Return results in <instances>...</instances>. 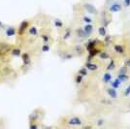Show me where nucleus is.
<instances>
[{"mask_svg": "<svg viewBox=\"0 0 130 129\" xmlns=\"http://www.w3.org/2000/svg\"><path fill=\"white\" fill-rule=\"evenodd\" d=\"M18 32V24H7L0 30V36L8 41H15Z\"/></svg>", "mask_w": 130, "mask_h": 129, "instance_id": "0eeeda50", "label": "nucleus"}, {"mask_svg": "<svg viewBox=\"0 0 130 129\" xmlns=\"http://www.w3.org/2000/svg\"><path fill=\"white\" fill-rule=\"evenodd\" d=\"M21 73L14 64L0 66V85L13 86L19 81Z\"/></svg>", "mask_w": 130, "mask_h": 129, "instance_id": "f257e3e1", "label": "nucleus"}, {"mask_svg": "<svg viewBox=\"0 0 130 129\" xmlns=\"http://www.w3.org/2000/svg\"><path fill=\"white\" fill-rule=\"evenodd\" d=\"M84 66L89 71V73H94V72L99 70V68H100L99 64L96 63V62H94L93 60H87Z\"/></svg>", "mask_w": 130, "mask_h": 129, "instance_id": "f8f14e48", "label": "nucleus"}, {"mask_svg": "<svg viewBox=\"0 0 130 129\" xmlns=\"http://www.w3.org/2000/svg\"><path fill=\"white\" fill-rule=\"evenodd\" d=\"M87 121V119L82 117V116H77V115H68L61 117L59 119V126L60 127H67V128H77L85 125V123Z\"/></svg>", "mask_w": 130, "mask_h": 129, "instance_id": "7ed1b4c3", "label": "nucleus"}, {"mask_svg": "<svg viewBox=\"0 0 130 129\" xmlns=\"http://www.w3.org/2000/svg\"><path fill=\"white\" fill-rule=\"evenodd\" d=\"M73 11H74V13L88 14V15H91L93 17L98 16V14H99V11L96 9V7L87 0H83L81 2L75 4L73 6Z\"/></svg>", "mask_w": 130, "mask_h": 129, "instance_id": "39448f33", "label": "nucleus"}, {"mask_svg": "<svg viewBox=\"0 0 130 129\" xmlns=\"http://www.w3.org/2000/svg\"><path fill=\"white\" fill-rule=\"evenodd\" d=\"M51 21H52V25H53V27L55 28L57 31L62 30L66 26V23L62 20L58 19V18H51Z\"/></svg>", "mask_w": 130, "mask_h": 129, "instance_id": "9d476101", "label": "nucleus"}, {"mask_svg": "<svg viewBox=\"0 0 130 129\" xmlns=\"http://www.w3.org/2000/svg\"><path fill=\"white\" fill-rule=\"evenodd\" d=\"M121 84H122V81L119 80L118 77L115 79L114 81L110 82V86H111V87H113V88H115V89H119V87H120V86H121Z\"/></svg>", "mask_w": 130, "mask_h": 129, "instance_id": "f3484780", "label": "nucleus"}, {"mask_svg": "<svg viewBox=\"0 0 130 129\" xmlns=\"http://www.w3.org/2000/svg\"><path fill=\"white\" fill-rule=\"evenodd\" d=\"M123 95H124L125 97L129 96V95H130V85L124 89V91H123Z\"/></svg>", "mask_w": 130, "mask_h": 129, "instance_id": "a878e982", "label": "nucleus"}, {"mask_svg": "<svg viewBox=\"0 0 130 129\" xmlns=\"http://www.w3.org/2000/svg\"><path fill=\"white\" fill-rule=\"evenodd\" d=\"M107 94H108L109 97L112 98V99H117V98H118V91H117V89H115L113 87L107 88Z\"/></svg>", "mask_w": 130, "mask_h": 129, "instance_id": "a211bd4d", "label": "nucleus"}, {"mask_svg": "<svg viewBox=\"0 0 130 129\" xmlns=\"http://www.w3.org/2000/svg\"><path fill=\"white\" fill-rule=\"evenodd\" d=\"M14 44V41H8L0 36V66L14 64L15 58L12 54Z\"/></svg>", "mask_w": 130, "mask_h": 129, "instance_id": "f03ea898", "label": "nucleus"}, {"mask_svg": "<svg viewBox=\"0 0 130 129\" xmlns=\"http://www.w3.org/2000/svg\"><path fill=\"white\" fill-rule=\"evenodd\" d=\"M126 64H127V66L130 68V58H128V60H126Z\"/></svg>", "mask_w": 130, "mask_h": 129, "instance_id": "c85d7f7f", "label": "nucleus"}, {"mask_svg": "<svg viewBox=\"0 0 130 129\" xmlns=\"http://www.w3.org/2000/svg\"><path fill=\"white\" fill-rule=\"evenodd\" d=\"M87 78H85V77H83L82 75H80V74H78V73H76L75 74V77H74V82H75V84H76V86H82L85 82H86V80H87Z\"/></svg>", "mask_w": 130, "mask_h": 129, "instance_id": "2eb2a0df", "label": "nucleus"}, {"mask_svg": "<svg viewBox=\"0 0 130 129\" xmlns=\"http://www.w3.org/2000/svg\"><path fill=\"white\" fill-rule=\"evenodd\" d=\"M108 9L110 13H119V12L121 11L122 5L119 2H118V1H114V2H111L110 3Z\"/></svg>", "mask_w": 130, "mask_h": 129, "instance_id": "ddd939ff", "label": "nucleus"}, {"mask_svg": "<svg viewBox=\"0 0 130 129\" xmlns=\"http://www.w3.org/2000/svg\"><path fill=\"white\" fill-rule=\"evenodd\" d=\"M8 124H9V121L6 118H3V117H0V129H4L8 127Z\"/></svg>", "mask_w": 130, "mask_h": 129, "instance_id": "4be33fe9", "label": "nucleus"}, {"mask_svg": "<svg viewBox=\"0 0 130 129\" xmlns=\"http://www.w3.org/2000/svg\"><path fill=\"white\" fill-rule=\"evenodd\" d=\"M5 25H6V23H4V22L0 20V30H1L2 28H4V26H5Z\"/></svg>", "mask_w": 130, "mask_h": 129, "instance_id": "cd10ccee", "label": "nucleus"}, {"mask_svg": "<svg viewBox=\"0 0 130 129\" xmlns=\"http://www.w3.org/2000/svg\"><path fill=\"white\" fill-rule=\"evenodd\" d=\"M46 117V112L43 108H35L31 113L28 115V127L30 129H37L44 127L43 120Z\"/></svg>", "mask_w": 130, "mask_h": 129, "instance_id": "20e7f679", "label": "nucleus"}, {"mask_svg": "<svg viewBox=\"0 0 130 129\" xmlns=\"http://www.w3.org/2000/svg\"><path fill=\"white\" fill-rule=\"evenodd\" d=\"M32 22V18L30 19H25V20H22L21 22L18 23V32H17V37L15 39V43H19L20 41H22L23 38L25 37L27 33V30L30 26Z\"/></svg>", "mask_w": 130, "mask_h": 129, "instance_id": "423d86ee", "label": "nucleus"}, {"mask_svg": "<svg viewBox=\"0 0 130 129\" xmlns=\"http://www.w3.org/2000/svg\"><path fill=\"white\" fill-rule=\"evenodd\" d=\"M70 48L75 57H84L87 54V49L84 44H71Z\"/></svg>", "mask_w": 130, "mask_h": 129, "instance_id": "1a4fd4ad", "label": "nucleus"}, {"mask_svg": "<svg viewBox=\"0 0 130 129\" xmlns=\"http://www.w3.org/2000/svg\"><path fill=\"white\" fill-rule=\"evenodd\" d=\"M112 79H113V75H112V73L110 71L105 72L102 75V82H103L104 84H110V82L112 81Z\"/></svg>", "mask_w": 130, "mask_h": 129, "instance_id": "dca6fc26", "label": "nucleus"}, {"mask_svg": "<svg viewBox=\"0 0 130 129\" xmlns=\"http://www.w3.org/2000/svg\"><path fill=\"white\" fill-rule=\"evenodd\" d=\"M82 28L84 29V31L87 33V35L88 37H91L93 35V33L95 32L96 29V25L95 23H88V24H81Z\"/></svg>", "mask_w": 130, "mask_h": 129, "instance_id": "9b49d317", "label": "nucleus"}, {"mask_svg": "<svg viewBox=\"0 0 130 129\" xmlns=\"http://www.w3.org/2000/svg\"><path fill=\"white\" fill-rule=\"evenodd\" d=\"M52 47H53V45H51V44L40 43L39 44V51H40L41 54H45V53L50 52Z\"/></svg>", "mask_w": 130, "mask_h": 129, "instance_id": "4468645a", "label": "nucleus"}, {"mask_svg": "<svg viewBox=\"0 0 130 129\" xmlns=\"http://www.w3.org/2000/svg\"><path fill=\"white\" fill-rule=\"evenodd\" d=\"M97 32H98V35H99V36H101V37L104 38L106 35H107V28H106L105 25L100 24V25L97 27Z\"/></svg>", "mask_w": 130, "mask_h": 129, "instance_id": "6ab92c4d", "label": "nucleus"}, {"mask_svg": "<svg viewBox=\"0 0 130 129\" xmlns=\"http://www.w3.org/2000/svg\"><path fill=\"white\" fill-rule=\"evenodd\" d=\"M77 73L80 74V75H82L83 77H85V78H88V77H89V71L87 70L85 66H83L82 68H80Z\"/></svg>", "mask_w": 130, "mask_h": 129, "instance_id": "412c9836", "label": "nucleus"}, {"mask_svg": "<svg viewBox=\"0 0 130 129\" xmlns=\"http://www.w3.org/2000/svg\"><path fill=\"white\" fill-rule=\"evenodd\" d=\"M114 50L117 54H124V52H125L123 47H122L121 45H119V44H118V45H116V46H115Z\"/></svg>", "mask_w": 130, "mask_h": 129, "instance_id": "5701e85b", "label": "nucleus"}, {"mask_svg": "<svg viewBox=\"0 0 130 129\" xmlns=\"http://www.w3.org/2000/svg\"><path fill=\"white\" fill-rule=\"evenodd\" d=\"M123 1H124L125 7H129L130 6V0H123Z\"/></svg>", "mask_w": 130, "mask_h": 129, "instance_id": "bb28decb", "label": "nucleus"}, {"mask_svg": "<svg viewBox=\"0 0 130 129\" xmlns=\"http://www.w3.org/2000/svg\"><path fill=\"white\" fill-rule=\"evenodd\" d=\"M98 57L101 59V60H105V59H108L109 57H110V54H109L107 52L101 51V53L98 54Z\"/></svg>", "mask_w": 130, "mask_h": 129, "instance_id": "b1692460", "label": "nucleus"}, {"mask_svg": "<svg viewBox=\"0 0 130 129\" xmlns=\"http://www.w3.org/2000/svg\"><path fill=\"white\" fill-rule=\"evenodd\" d=\"M115 68H116V62H115L114 60H111V61H110V63L107 65V68H106V70L110 71V72H111L112 70H114Z\"/></svg>", "mask_w": 130, "mask_h": 129, "instance_id": "393cba45", "label": "nucleus"}, {"mask_svg": "<svg viewBox=\"0 0 130 129\" xmlns=\"http://www.w3.org/2000/svg\"><path fill=\"white\" fill-rule=\"evenodd\" d=\"M73 38V26L66 25V26L58 31L57 36V44H69Z\"/></svg>", "mask_w": 130, "mask_h": 129, "instance_id": "6e6552de", "label": "nucleus"}, {"mask_svg": "<svg viewBox=\"0 0 130 129\" xmlns=\"http://www.w3.org/2000/svg\"><path fill=\"white\" fill-rule=\"evenodd\" d=\"M118 78L119 80H121L122 83H123V82H126L128 80V74L123 69H121V70H119V74H118Z\"/></svg>", "mask_w": 130, "mask_h": 129, "instance_id": "aec40b11", "label": "nucleus"}]
</instances>
